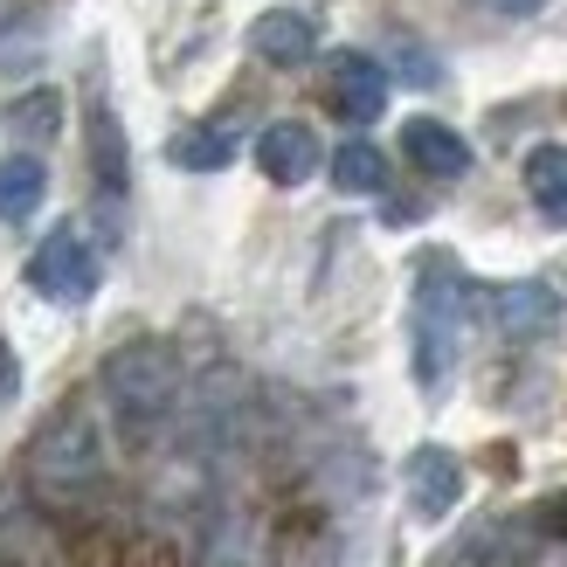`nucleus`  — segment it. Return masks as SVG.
<instances>
[{"label":"nucleus","mask_w":567,"mask_h":567,"mask_svg":"<svg viewBox=\"0 0 567 567\" xmlns=\"http://www.w3.org/2000/svg\"><path fill=\"white\" fill-rule=\"evenodd\" d=\"M166 153H174V166H187V174H221V166L236 159V138L221 132V125H194V132H181Z\"/></svg>","instance_id":"f3484780"},{"label":"nucleus","mask_w":567,"mask_h":567,"mask_svg":"<svg viewBox=\"0 0 567 567\" xmlns=\"http://www.w3.org/2000/svg\"><path fill=\"white\" fill-rule=\"evenodd\" d=\"M464 319H471V284L450 257H422L415 270V298H409V367L422 394L450 388V367L464 347Z\"/></svg>","instance_id":"7ed1b4c3"},{"label":"nucleus","mask_w":567,"mask_h":567,"mask_svg":"<svg viewBox=\"0 0 567 567\" xmlns=\"http://www.w3.org/2000/svg\"><path fill=\"white\" fill-rule=\"evenodd\" d=\"M477 8H492L505 21H526V14H547V0H477Z\"/></svg>","instance_id":"aec40b11"},{"label":"nucleus","mask_w":567,"mask_h":567,"mask_svg":"<svg viewBox=\"0 0 567 567\" xmlns=\"http://www.w3.org/2000/svg\"><path fill=\"white\" fill-rule=\"evenodd\" d=\"M394 70H402L415 91H436V83H443V63L422 42H409V35H394Z\"/></svg>","instance_id":"6ab92c4d"},{"label":"nucleus","mask_w":567,"mask_h":567,"mask_svg":"<svg viewBox=\"0 0 567 567\" xmlns=\"http://www.w3.org/2000/svg\"><path fill=\"white\" fill-rule=\"evenodd\" d=\"M28 291L49 298V305H83L97 291V249H91V236H83L76 221L42 236V249L28 257Z\"/></svg>","instance_id":"20e7f679"},{"label":"nucleus","mask_w":567,"mask_h":567,"mask_svg":"<svg viewBox=\"0 0 567 567\" xmlns=\"http://www.w3.org/2000/svg\"><path fill=\"white\" fill-rule=\"evenodd\" d=\"M8 125H14L21 138H35V146H49V138L63 132V97H55V91H42V83H35V91H21V97H14Z\"/></svg>","instance_id":"a211bd4d"},{"label":"nucleus","mask_w":567,"mask_h":567,"mask_svg":"<svg viewBox=\"0 0 567 567\" xmlns=\"http://www.w3.org/2000/svg\"><path fill=\"white\" fill-rule=\"evenodd\" d=\"M326 174L339 194H388V153L374 138H347L339 153H326Z\"/></svg>","instance_id":"2eb2a0df"},{"label":"nucleus","mask_w":567,"mask_h":567,"mask_svg":"<svg viewBox=\"0 0 567 567\" xmlns=\"http://www.w3.org/2000/svg\"><path fill=\"white\" fill-rule=\"evenodd\" d=\"M526 194L547 221L567 229V146H533L526 153Z\"/></svg>","instance_id":"dca6fc26"},{"label":"nucleus","mask_w":567,"mask_h":567,"mask_svg":"<svg viewBox=\"0 0 567 567\" xmlns=\"http://www.w3.org/2000/svg\"><path fill=\"white\" fill-rule=\"evenodd\" d=\"M49 202V159L42 153H8L0 159V221H28Z\"/></svg>","instance_id":"4468645a"},{"label":"nucleus","mask_w":567,"mask_h":567,"mask_svg":"<svg viewBox=\"0 0 567 567\" xmlns=\"http://www.w3.org/2000/svg\"><path fill=\"white\" fill-rule=\"evenodd\" d=\"M492 326L505 339H547L560 326V291L540 277H526V284H498L492 291Z\"/></svg>","instance_id":"9b49d317"},{"label":"nucleus","mask_w":567,"mask_h":567,"mask_svg":"<svg viewBox=\"0 0 567 567\" xmlns=\"http://www.w3.org/2000/svg\"><path fill=\"white\" fill-rule=\"evenodd\" d=\"M0 567H63L42 498H28L21 485H0Z\"/></svg>","instance_id":"423d86ee"},{"label":"nucleus","mask_w":567,"mask_h":567,"mask_svg":"<svg viewBox=\"0 0 567 567\" xmlns=\"http://www.w3.org/2000/svg\"><path fill=\"white\" fill-rule=\"evenodd\" d=\"M257 166H264V181H277V187H305L326 166V146H319V132H311L305 118H277L257 138Z\"/></svg>","instance_id":"6e6552de"},{"label":"nucleus","mask_w":567,"mask_h":567,"mask_svg":"<svg viewBox=\"0 0 567 567\" xmlns=\"http://www.w3.org/2000/svg\"><path fill=\"white\" fill-rule=\"evenodd\" d=\"M402 492H409V513L422 526H436V519L457 513V498H464V464L450 457L443 443H422V450H409V464H402Z\"/></svg>","instance_id":"0eeeda50"},{"label":"nucleus","mask_w":567,"mask_h":567,"mask_svg":"<svg viewBox=\"0 0 567 567\" xmlns=\"http://www.w3.org/2000/svg\"><path fill=\"white\" fill-rule=\"evenodd\" d=\"M21 471H28V492H35L49 513H83V505H97L104 498V477H111V443H104L97 409L83 402V394L63 402L35 430Z\"/></svg>","instance_id":"f257e3e1"},{"label":"nucleus","mask_w":567,"mask_h":567,"mask_svg":"<svg viewBox=\"0 0 567 567\" xmlns=\"http://www.w3.org/2000/svg\"><path fill=\"white\" fill-rule=\"evenodd\" d=\"M111 430H118L132 450H153L181 415V353L166 339H118L97 367Z\"/></svg>","instance_id":"f03ea898"},{"label":"nucleus","mask_w":567,"mask_h":567,"mask_svg":"<svg viewBox=\"0 0 567 567\" xmlns=\"http://www.w3.org/2000/svg\"><path fill=\"white\" fill-rule=\"evenodd\" d=\"M194 567H264V526L249 505H215L208 526H202V560Z\"/></svg>","instance_id":"1a4fd4ad"},{"label":"nucleus","mask_w":567,"mask_h":567,"mask_svg":"<svg viewBox=\"0 0 567 567\" xmlns=\"http://www.w3.org/2000/svg\"><path fill=\"white\" fill-rule=\"evenodd\" d=\"M83 146H91V181L104 194V208H118L125 202V187H132V166H125V125H118V111L104 104V91L91 97V118H83Z\"/></svg>","instance_id":"9d476101"},{"label":"nucleus","mask_w":567,"mask_h":567,"mask_svg":"<svg viewBox=\"0 0 567 567\" xmlns=\"http://www.w3.org/2000/svg\"><path fill=\"white\" fill-rule=\"evenodd\" d=\"M249 49H257L270 70H298V63L319 55V21L298 14V8H270V14L249 21Z\"/></svg>","instance_id":"f8f14e48"},{"label":"nucleus","mask_w":567,"mask_h":567,"mask_svg":"<svg viewBox=\"0 0 567 567\" xmlns=\"http://www.w3.org/2000/svg\"><path fill=\"white\" fill-rule=\"evenodd\" d=\"M402 153H409L430 181H464V174H471V138H464L457 125H443V118H409V125H402Z\"/></svg>","instance_id":"ddd939ff"},{"label":"nucleus","mask_w":567,"mask_h":567,"mask_svg":"<svg viewBox=\"0 0 567 567\" xmlns=\"http://www.w3.org/2000/svg\"><path fill=\"white\" fill-rule=\"evenodd\" d=\"M326 83H332V111L347 125H374L381 111H388V63L381 55H367V49H332L326 55Z\"/></svg>","instance_id":"39448f33"}]
</instances>
